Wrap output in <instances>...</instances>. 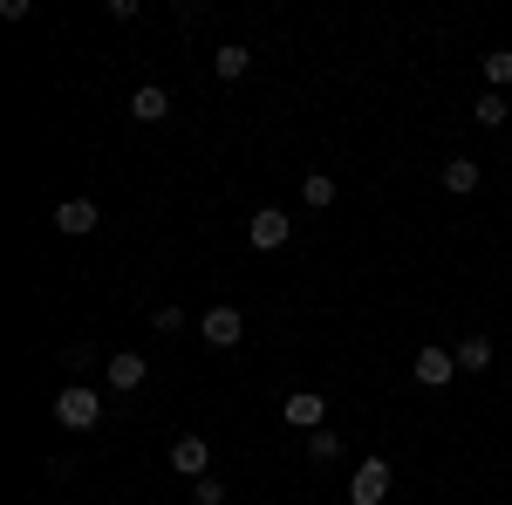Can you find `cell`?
Wrapping results in <instances>:
<instances>
[{
  "label": "cell",
  "mask_w": 512,
  "mask_h": 505,
  "mask_svg": "<svg viewBox=\"0 0 512 505\" xmlns=\"http://www.w3.org/2000/svg\"><path fill=\"white\" fill-rule=\"evenodd\" d=\"M301 198H308V212H328V205H335V178H328V171H308V178H301Z\"/></svg>",
  "instance_id": "14"
},
{
  "label": "cell",
  "mask_w": 512,
  "mask_h": 505,
  "mask_svg": "<svg viewBox=\"0 0 512 505\" xmlns=\"http://www.w3.org/2000/svg\"><path fill=\"white\" fill-rule=\"evenodd\" d=\"M171 465L185 471V478H212V444H205V437H178V444H171Z\"/></svg>",
  "instance_id": "5"
},
{
  "label": "cell",
  "mask_w": 512,
  "mask_h": 505,
  "mask_svg": "<svg viewBox=\"0 0 512 505\" xmlns=\"http://www.w3.org/2000/svg\"><path fill=\"white\" fill-rule=\"evenodd\" d=\"M55 226H62L69 239H89L96 226H103V212H96V198H62V205H55Z\"/></svg>",
  "instance_id": "4"
},
{
  "label": "cell",
  "mask_w": 512,
  "mask_h": 505,
  "mask_svg": "<svg viewBox=\"0 0 512 505\" xmlns=\"http://www.w3.org/2000/svg\"><path fill=\"white\" fill-rule=\"evenodd\" d=\"M287 233H294V219H287V212H274V205H260V212L246 219V239H253V253H280V246H287Z\"/></svg>",
  "instance_id": "3"
},
{
  "label": "cell",
  "mask_w": 512,
  "mask_h": 505,
  "mask_svg": "<svg viewBox=\"0 0 512 505\" xmlns=\"http://www.w3.org/2000/svg\"><path fill=\"white\" fill-rule=\"evenodd\" d=\"M335 451H342V437H335V430H315V437H308V458H315V465H328Z\"/></svg>",
  "instance_id": "17"
},
{
  "label": "cell",
  "mask_w": 512,
  "mask_h": 505,
  "mask_svg": "<svg viewBox=\"0 0 512 505\" xmlns=\"http://www.w3.org/2000/svg\"><path fill=\"white\" fill-rule=\"evenodd\" d=\"M55 424L62 430H96L103 424V396H96L89 383H69L62 396H55Z\"/></svg>",
  "instance_id": "1"
},
{
  "label": "cell",
  "mask_w": 512,
  "mask_h": 505,
  "mask_svg": "<svg viewBox=\"0 0 512 505\" xmlns=\"http://www.w3.org/2000/svg\"><path fill=\"white\" fill-rule=\"evenodd\" d=\"M506 117H512V103L499 96V89H485V96H478V123H485V130H499Z\"/></svg>",
  "instance_id": "15"
},
{
  "label": "cell",
  "mask_w": 512,
  "mask_h": 505,
  "mask_svg": "<svg viewBox=\"0 0 512 505\" xmlns=\"http://www.w3.org/2000/svg\"><path fill=\"white\" fill-rule=\"evenodd\" d=\"M390 499V458H362L349 478V505H383Z\"/></svg>",
  "instance_id": "2"
},
{
  "label": "cell",
  "mask_w": 512,
  "mask_h": 505,
  "mask_svg": "<svg viewBox=\"0 0 512 505\" xmlns=\"http://www.w3.org/2000/svg\"><path fill=\"white\" fill-rule=\"evenodd\" d=\"M212 69H219V76H226V82H239V76H246V69H253V48H239V41H226V48L212 55Z\"/></svg>",
  "instance_id": "13"
},
{
  "label": "cell",
  "mask_w": 512,
  "mask_h": 505,
  "mask_svg": "<svg viewBox=\"0 0 512 505\" xmlns=\"http://www.w3.org/2000/svg\"><path fill=\"white\" fill-rule=\"evenodd\" d=\"M151 328H158V335H178V328H185V308H158V314H151Z\"/></svg>",
  "instance_id": "19"
},
{
  "label": "cell",
  "mask_w": 512,
  "mask_h": 505,
  "mask_svg": "<svg viewBox=\"0 0 512 505\" xmlns=\"http://www.w3.org/2000/svg\"><path fill=\"white\" fill-rule=\"evenodd\" d=\"M103 376H110V389H123V396H130V389H144V376H151V369H144V355H137V349H123V355H110V369H103Z\"/></svg>",
  "instance_id": "9"
},
{
  "label": "cell",
  "mask_w": 512,
  "mask_h": 505,
  "mask_svg": "<svg viewBox=\"0 0 512 505\" xmlns=\"http://www.w3.org/2000/svg\"><path fill=\"white\" fill-rule=\"evenodd\" d=\"M321 417H328V396L321 389H294L287 396V424L294 430H321Z\"/></svg>",
  "instance_id": "7"
},
{
  "label": "cell",
  "mask_w": 512,
  "mask_h": 505,
  "mask_svg": "<svg viewBox=\"0 0 512 505\" xmlns=\"http://www.w3.org/2000/svg\"><path fill=\"white\" fill-rule=\"evenodd\" d=\"M198 335H205L212 349H233L239 335H246V321H239V308H212L205 321H198Z\"/></svg>",
  "instance_id": "6"
},
{
  "label": "cell",
  "mask_w": 512,
  "mask_h": 505,
  "mask_svg": "<svg viewBox=\"0 0 512 505\" xmlns=\"http://www.w3.org/2000/svg\"><path fill=\"white\" fill-rule=\"evenodd\" d=\"M444 192H478V157H451V164H444Z\"/></svg>",
  "instance_id": "12"
},
{
  "label": "cell",
  "mask_w": 512,
  "mask_h": 505,
  "mask_svg": "<svg viewBox=\"0 0 512 505\" xmlns=\"http://www.w3.org/2000/svg\"><path fill=\"white\" fill-rule=\"evenodd\" d=\"M485 76H492V89H506L512 82V48H492V55H485Z\"/></svg>",
  "instance_id": "16"
},
{
  "label": "cell",
  "mask_w": 512,
  "mask_h": 505,
  "mask_svg": "<svg viewBox=\"0 0 512 505\" xmlns=\"http://www.w3.org/2000/svg\"><path fill=\"white\" fill-rule=\"evenodd\" d=\"M130 117H137V123H164V117H171V96H164L158 82H144V89L130 96Z\"/></svg>",
  "instance_id": "10"
},
{
  "label": "cell",
  "mask_w": 512,
  "mask_h": 505,
  "mask_svg": "<svg viewBox=\"0 0 512 505\" xmlns=\"http://www.w3.org/2000/svg\"><path fill=\"white\" fill-rule=\"evenodd\" d=\"M192 505H226V485H219V478H198V485H192Z\"/></svg>",
  "instance_id": "18"
},
{
  "label": "cell",
  "mask_w": 512,
  "mask_h": 505,
  "mask_svg": "<svg viewBox=\"0 0 512 505\" xmlns=\"http://www.w3.org/2000/svg\"><path fill=\"white\" fill-rule=\"evenodd\" d=\"M458 369H472V376H485V369H492V335H465V342H458Z\"/></svg>",
  "instance_id": "11"
},
{
  "label": "cell",
  "mask_w": 512,
  "mask_h": 505,
  "mask_svg": "<svg viewBox=\"0 0 512 505\" xmlns=\"http://www.w3.org/2000/svg\"><path fill=\"white\" fill-rule=\"evenodd\" d=\"M451 376H458V355L451 349H417V383L424 389H444Z\"/></svg>",
  "instance_id": "8"
}]
</instances>
